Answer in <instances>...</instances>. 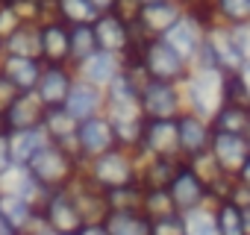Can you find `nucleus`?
<instances>
[{
    "label": "nucleus",
    "instance_id": "bb28decb",
    "mask_svg": "<svg viewBox=\"0 0 250 235\" xmlns=\"http://www.w3.org/2000/svg\"><path fill=\"white\" fill-rule=\"evenodd\" d=\"M139 185L142 188H168L177 165L183 159H159V156H139Z\"/></svg>",
    "mask_w": 250,
    "mask_h": 235
},
{
    "label": "nucleus",
    "instance_id": "8fccbe9b",
    "mask_svg": "<svg viewBox=\"0 0 250 235\" xmlns=\"http://www.w3.org/2000/svg\"><path fill=\"white\" fill-rule=\"evenodd\" d=\"M238 77L244 79V85H247V91H250V59L241 65V71H238Z\"/></svg>",
    "mask_w": 250,
    "mask_h": 235
},
{
    "label": "nucleus",
    "instance_id": "4c0bfd02",
    "mask_svg": "<svg viewBox=\"0 0 250 235\" xmlns=\"http://www.w3.org/2000/svg\"><path fill=\"white\" fill-rule=\"evenodd\" d=\"M224 103H238L250 109V91L244 85V79L238 74H227L224 77Z\"/></svg>",
    "mask_w": 250,
    "mask_h": 235
},
{
    "label": "nucleus",
    "instance_id": "ddd939ff",
    "mask_svg": "<svg viewBox=\"0 0 250 235\" xmlns=\"http://www.w3.org/2000/svg\"><path fill=\"white\" fill-rule=\"evenodd\" d=\"M206 27L209 24H203L200 18H194V15H188V12H183L171 27H168V33L162 36V41L168 44V47H174L188 65L197 59V53H200V47H203V39H206Z\"/></svg>",
    "mask_w": 250,
    "mask_h": 235
},
{
    "label": "nucleus",
    "instance_id": "393cba45",
    "mask_svg": "<svg viewBox=\"0 0 250 235\" xmlns=\"http://www.w3.org/2000/svg\"><path fill=\"white\" fill-rule=\"evenodd\" d=\"M47 144V136L42 127L36 130H21V133H9V150H12V165L15 168H27L39 150Z\"/></svg>",
    "mask_w": 250,
    "mask_h": 235
},
{
    "label": "nucleus",
    "instance_id": "b1692460",
    "mask_svg": "<svg viewBox=\"0 0 250 235\" xmlns=\"http://www.w3.org/2000/svg\"><path fill=\"white\" fill-rule=\"evenodd\" d=\"M103 223L109 235H150V217L142 209H112Z\"/></svg>",
    "mask_w": 250,
    "mask_h": 235
},
{
    "label": "nucleus",
    "instance_id": "09e8293b",
    "mask_svg": "<svg viewBox=\"0 0 250 235\" xmlns=\"http://www.w3.org/2000/svg\"><path fill=\"white\" fill-rule=\"evenodd\" d=\"M27 235H56V232H53V229H47V226H44V223L39 220V223H36V226H33L30 232H27Z\"/></svg>",
    "mask_w": 250,
    "mask_h": 235
},
{
    "label": "nucleus",
    "instance_id": "e433bc0d",
    "mask_svg": "<svg viewBox=\"0 0 250 235\" xmlns=\"http://www.w3.org/2000/svg\"><path fill=\"white\" fill-rule=\"evenodd\" d=\"M183 220H186V235H218L215 220H212V209H209V206L183 215Z\"/></svg>",
    "mask_w": 250,
    "mask_h": 235
},
{
    "label": "nucleus",
    "instance_id": "58836bf2",
    "mask_svg": "<svg viewBox=\"0 0 250 235\" xmlns=\"http://www.w3.org/2000/svg\"><path fill=\"white\" fill-rule=\"evenodd\" d=\"M150 235H186V220L180 212H168L150 220Z\"/></svg>",
    "mask_w": 250,
    "mask_h": 235
},
{
    "label": "nucleus",
    "instance_id": "dca6fc26",
    "mask_svg": "<svg viewBox=\"0 0 250 235\" xmlns=\"http://www.w3.org/2000/svg\"><path fill=\"white\" fill-rule=\"evenodd\" d=\"M209 156L215 159V165H218L224 174L235 176V174L241 171V165L247 162V156H250V144H247V138L238 136V133H215V130H212Z\"/></svg>",
    "mask_w": 250,
    "mask_h": 235
},
{
    "label": "nucleus",
    "instance_id": "ea45409f",
    "mask_svg": "<svg viewBox=\"0 0 250 235\" xmlns=\"http://www.w3.org/2000/svg\"><path fill=\"white\" fill-rule=\"evenodd\" d=\"M18 24H24V18L18 15L15 3H12V0H0V39L9 36Z\"/></svg>",
    "mask_w": 250,
    "mask_h": 235
},
{
    "label": "nucleus",
    "instance_id": "72a5a7b5",
    "mask_svg": "<svg viewBox=\"0 0 250 235\" xmlns=\"http://www.w3.org/2000/svg\"><path fill=\"white\" fill-rule=\"evenodd\" d=\"M94 50H97V39H94L91 24L71 27V68H77L83 59H88Z\"/></svg>",
    "mask_w": 250,
    "mask_h": 235
},
{
    "label": "nucleus",
    "instance_id": "864d4df0",
    "mask_svg": "<svg viewBox=\"0 0 250 235\" xmlns=\"http://www.w3.org/2000/svg\"><path fill=\"white\" fill-rule=\"evenodd\" d=\"M0 133H6V127H3V112H0Z\"/></svg>",
    "mask_w": 250,
    "mask_h": 235
},
{
    "label": "nucleus",
    "instance_id": "5701e85b",
    "mask_svg": "<svg viewBox=\"0 0 250 235\" xmlns=\"http://www.w3.org/2000/svg\"><path fill=\"white\" fill-rule=\"evenodd\" d=\"M68 191H71V197H74V203H77V209H80L83 220H103V217L109 215L106 191L94 188L88 179H83V174L68 185Z\"/></svg>",
    "mask_w": 250,
    "mask_h": 235
},
{
    "label": "nucleus",
    "instance_id": "f03ea898",
    "mask_svg": "<svg viewBox=\"0 0 250 235\" xmlns=\"http://www.w3.org/2000/svg\"><path fill=\"white\" fill-rule=\"evenodd\" d=\"M130 53H136V59H139L142 71L147 74V79L183 85V79H186L188 71H191V65H188L174 47H168L162 39H145V36H139V44H136Z\"/></svg>",
    "mask_w": 250,
    "mask_h": 235
},
{
    "label": "nucleus",
    "instance_id": "6e6552de",
    "mask_svg": "<svg viewBox=\"0 0 250 235\" xmlns=\"http://www.w3.org/2000/svg\"><path fill=\"white\" fill-rule=\"evenodd\" d=\"M168 194H171V203L180 215H188L194 209H203L209 206V185L203 182V176L188 165V162H180L171 182H168Z\"/></svg>",
    "mask_w": 250,
    "mask_h": 235
},
{
    "label": "nucleus",
    "instance_id": "39448f33",
    "mask_svg": "<svg viewBox=\"0 0 250 235\" xmlns=\"http://www.w3.org/2000/svg\"><path fill=\"white\" fill-rule=\"evenodd\" d=\"M191 65H200V68H215L221 74H238L241 65H244V56L238 53L235 41H232V33L229 27H221V24H209L206 27V39H203V47L197 53V59Z\"/></svg>",
    "mask_w": 250,
    "mask_h": 235
},
{
    "label": "nucleus",
    "instance_id": "7c9ffc66",
    "mask_svg": "<svg viewBox=\"0 0 250 235\" xmlns=\"http://www.w3.org/2000/svg\"><path fill=\"white\" fill-rule=\"evenodd\" d=\"M209 209H212L218 235H244L241 232V206L235 200H215V203H209Z\"/></svg>",
    "mask_w": 250,
    "mask_h": 235
},
{
    "label": "nucleus",
    "instance_id": "c756f323",
    "mask_svg": "<svg viewBox=\"0 0 250 235\" xmlns=\"http://www.w3.org/2000/svg\"><path fill=\"white\" fill-rule=\"evenodd\" d=\"M212 130L215 133H238L244 136L247 124H250V109L238 106V103H221V109L212 115Z\"/></svg>",
    "mask_w": 250,
    "mask_h": 235
},
{
    "label": "nucleus",
    "instance_id": "f8f14e48",
    "mask_svg": "<svg viewBox=\"0 0 250 235\" xmlns=\"http://www.w3.org/2000/svg\"><path fill=\"white\" fill-rule=\"evenodd\" d=\"M39 56L44 65H71V27L44 15L39 21Z\"/></svg>",
    "mask_w": 250,
    "mask_h": 235
},
{
    "label": "nucleus",
    "instance_id": "f3484780",
    "mask_svg": "<svg viewBox=\"0 0 250 235\" xmlns=\"http://www.w3.org/2000/svg\"><path fill=\"white\" fill-rule=\"evenodd\" d=\"M183 15V6L177 0H162V3H147V6H139L136 18H133V27L139 36L145 39H162L168 33V27Z\"/></svg>",
    "mask_w": 250,
    "mask_h": 235
},
{
    "label": "nucleus",
    "instance_id": "473e14b6",
    "mask_svg": "<svg viewBox=\"0 0 250 235\" xmlns=\"http://www.w3.org/2000/svg\"><path fill=\"white\" fill-rule=\"evenodd\" d=\"M212 18L221 27L250 24V0H212Z\"/></svg>",
    "mask_w": 250,
    "mask_h": 235
},
{
    "label": "nucleus",
    "instance_id": "4468645a",
    "mask_svg": "<svg viewBox=\"0 0 250 235\" xmlns=\"http://www.w3.org/2000/svg\"><path fill=\"white\" fill-rule=\"evenodd\" d=\"M74 79H77V74H74L71 65H44L33 94L39 97V103L44 109H62Z\"/></svg>",
    "mask_w": 250,
    "mask_h": 235
},
{
    "label": "nucleus",
    "instance_id": "5fc2aeb1",
    "mask_svg": "<svg viewBox=\"0 0 250 235\" xmlns=\"http://www.w3.org/2000/svg\"><path fill=\"white\" fill-rule=\"evenodd\" d=\"M244 138H247V144H250V124H247V130H244Z\"/></svg>",
    "mask_w": 250,
    "mask_h": 235
},
{
    "label": "nucleus",
    "instance_id": "de8ad7c7",
    "mask_svg": "<svg viewBox=\"0 0 250 235\" xmlns=\"http://www.w3.org/2000/svg\"><path fill=\"white\" fill-rule=\"evenodd\" d=\"M241 232H244V235H250V203H244V206H241Z\"/></svg>",
    "mask_w": 250,
    "mask_h": 235
},
{
    "label": "nucleus",
    "instance_id": "c9c22d12",
    "mask_svg": "<svg viewBox=\"0 0 250 235\" xmlns=\"http://www.w3.org/2000/svg\"><path fill=\"white\" fill-rule=\"evenodd\" d=\"M142 194H145V188H142L139 182H136V185L115 188V191H106L109 212H112V209H142Z\"/></svg>",
    "mask_w": 250,
    "mask_h": 235
},
{
    "label": "nucleus",
    "instance_id": "a211bd4d",
    "mask_svg": "<svg viewBox=\"0 0 250 235\" xmlns=\"http://www.w3.org/2000/svg\"><path fill=\"white\" fill-rule=\"evenodd\" d=\"M44 112H47V109L39 103V97H36L33 91L18 94V97L3 109V127H6V133L36 130V127H42V121H44Z\"/></svg>",
    "mask_w": 250,
    "mask_h": 235
},
{
    "label": "nucleus",
    "instance_id": "37998d69",
    "mask_svg": "<svg viewBox=\"0 0 250 235\" xmlns=\"http://www.w3.org/2000/svg\"><path fill=\"white\" fill-rule=\"evenodd\" d=\"M77 235H109V229H106L103 220H85V223L77 229Z\"/></svg>",
    "mask_w": 250,
    "mask_h": 235
},
{
    "label": "nucleus",
    "instance_id": "2f4dec72",
    "mask_svg": "<svg viewBox=\"0 0 250 235\" xmlns=\"http://www.w3.org/2000/svg\"><path fill=\"white\" fill-rule=\"evenodd\" d=\"M50 15L59 18L65 27H83V24H91L97 18V12L91 9L88 0H56Z\"/></svg>",
    "mask_w": 250,
    "mask_h": 235
},
{
    "label": "nucleus",
    "instance_id": "412c9836",
    "mask_svg": "<svg viewBox=\"0 0 250 235\" xmlns=\"http://www.w3.org/2000/svg\"><path fill=\"white\" fill-rule=\"evenodd\" d=\"M44 62L42 59H30V56H9V53H0V77H6L18 94L36 91V82L42 77Z\"/></svg>",
    "mask_w": 250,
    "mask_h": 235
},
{
    "label": "nucleus",
    "instance_id": "1a4fd4ad",
    "mask_svg": "<svg viewBox=\"0 0 250 235\" xmlns=\"http://www.w3.org/2000/svg\"><path fill=\"white\" fill-rule=\"evenodd\" d=\"M112 147H118V141H115V133H112V124H109L106 115H94V118H85V121L77 124L74 156L80 162H88L94 156H103Z\"/></svg>",
    "mask_w": 250,
    "mask_h": 235
},
{
    "label": "nucleus",
    "instance_id": "603ef678",
    "mask_svg": "<svg viewBox=\"0 0 250 235\" xmlns=\"http://www.w3.org/2000/svg\"><path fill=\"white\" fill-rule=\"evenodd\" d=\"M139 6H147V3H162V0H136Z\"/></svg>",
    "mask_w": 250,
    "mask_h": 235
},
{
    "label": "nucleus",
    "instance_id": "0eeeda50",
    "mask_svg": "<svg viewBox=\"0 0 250 235\" xmlns=\"http://www.w3.org/2000/svg\"><path fill=\"white\" fill-rule=\"evenodd\" d=\"M94 39H97V50L115 53V56H127L136 44H139V33L133 27V21H127L118 12H103L91 21Z\"/></svg>",
    "mask_w": 250,
    "mask_h": 235
},
{
    "label": "nucleus",
    "instance_id": "423d86ee",
    "mask_svg": "<svg viewBox=\"0 0 250 235\" xmlns=\"http://www.w3.org/2000/svg\"><path fill=\"white\" fill-rule=\"evenodd\" d=\"M139 106L145 121H168L177 118L186 103H183V88L177 82H159V79H147L139 88Z\"/></svg>",
    "mask_w": 250,
    "mask_h": 235
},
{
    "label": "nucleus",
    "instance_id": "7ed1b4c3",
    "mask_svg": "<svg viewBox=\"0 0 250 235\" xmlns=\"http://www.w3.org/2000/svg\"><path fill=\"white\" fill-rule=\"evenodd\" d=\"M27 171L36 176V182L44 188V191H59V188H68L80 171H83V162L68 150V147H59V144H44L39 150V156L27 165Z\"/></svg>",
    "mask_w": 250,
    "mask_h": 235
},
{
    "label": "nucleus",
    "instance_id": "f257e3e1",
    "mask_svg": "<svg viewBox=\"0 0 250 235\" xmlns=\"http://www.w3.org/2000/svg\"><path fill=\"white\" fill-rule=\"evenodd\" d=\"M139 153L136 150H124V147H112L103 156H94L88 162H83V179H88L94 188L100 191H115L124 185H136L139 182Z\"/></svg>",
    "mask_w": 250,
    "mask_h": 235
},
{
    "label": "nucleus",
    "instance_id": "6ab92c4d",
    "mask_svg": "<svg viewBox=\"0 0 250 235\" xmlns=\"http://www.w3.org/2000/svg\"><path fill=\"white\" fill-rule=\"evenodd\" d=\"M74 121H85V118H94V115H103V88L100 85H91L85 79H74L71 91H68V100L62 106Z\"/></svg>",
    "mask_w": 250,
    "mask_h": 235
},
{
    "label": "nucleus",
    "instance_id": "6e6d98bb",
    "mask_svg": "<svg viewBox=\"0 0 250 235\" xmlns=\"http://www.w3.org/2000/svg\"><path fill=\"white\" fill-rule=\"evenodd\" d=\"M59 235H77V232H59Z\"/></svg>",
    "mask_w": 250,
    "mask_h": 235
},
{
    "label": "nucleus",
    "instance_id": "c85d7f7f",
    "mask_svg": "<svg viewBox=\"0 0 250 235\" xmlns=\"http://www.w3.org/2000/svg\"><path fill=\"white\" fill-rule=\"evenodd\" d=\"M3 53L42 59V56H39V21H24V24H18L9 36H3Z\"/></svg>",
    "mask_w": 250,
    "mask_h": 235
},
{
    "label": "nucleus",
    "instance_id": "79ce46f5",
    "mask_svg": "<svg viewBox=\"0 0 250 235\" xmlns=\"http://www.w3.org/2000/svg\"><path fill=\"white\" fill-rule=\"evenodd\" d=\"M18 97V91H15V85L6 79V77H0V112H3L12 100Z\"/></svg>",
    "mask_w": 250,
    "mask_h": 235
},
{
    "label": "nucleus",
    "instance_id": "aec40b11",
    "mask_svg": "<svg viewBox=\"0 0 250 235\" xmlns=\"http://www.w3.org/2000/svg\"><path fill=\"white\" fill-rule=\"evenodd\" d=\"M0 220H3L15 235H27L42 217H39V206L18 197V194H9V191H0Z\"/></svg>",
    "mask_w": 250,
    "mask_h": 235
},
{
    "label": "nucleus",
    "instance_id": "a18cd8bd",
    "mask_svg": "<svg viewBox=\"0 0 250 235\" xmlns=\"http://www.w3.org/2000/svg\"><path fill=\"white\" fill-rule=\"evenodd\" d=\"M235 182H238V185H241V188L250 194V156H247V162L241 165V171L235 174Z\"/></svg>",
    "mask_w": 250,
    "mask_h": 235
},
{
    "label": "nucleus",
    "instance_id": "cd10ccee",
    "mask_svg": "<svg viewBox=\"0 0 250 235\" xmlns=\"http://www.w3.org/2000/svg\"><path fill=\"white\" fill-rule=\"evenodd\" d=\"M0 191H9V194H18V197H24V200H30V203H42L44 200V188L36 182V176L27 171V168H9L3 176H0Z\"/></svg>",
    "mask_w": 250,
    "mask_h": 235
},
{
    "label": "nucleus",
    "instance_id": "c03bdc74",
    "mask_svg": "<svg viewBox=\"0 0 250 235\" xmlns=\"http://www.w3.org/2000/svg\"><path fill=\"white\" fill-rule=\"evenodd\" d=\"M88 3H91V9H94L97 15H103V12H115L121 0H88Z\"/></svg>",
    "mask_w": 250,
    "mask_h": 235
},
{
    "label": "nucleus",
    "instance_id": "a19ab883",
    "mask_svg": "<svg viewBox=\"0 0 250 235\" xmlns=\"http://www.w3.org/2000/svg\"><path fill=\"white\" fill-rule=\"evenodd\" d=\"M12 168V150H9V133H0V176Z\"/></svg>",
    "mask_w": 250,
    "mask_h": 235
},
{
    "label": "nucleus",
    "instance_id": "2eb2a0df",
    "mask_svg": "<svg viewBox=\"0 0 250 235\" xmlns=\"http://www.w3.org/2000/svg\"><path fill=\"white\" fill-rule=\"evenodd\" d=\"M136 153L139 156H159V159H180L177 118H168V121H145V133H142Z\"/></svg>",
    "mask_w": 250,
    "mask_h": 235
},
{
    "label": "nucleus",
    "instance_id": "9b49d317",
    "mask_svg": "<svg viewBox=\"0 0 250 235\" xmlns=\"http://www.w3.org/2000/svg\"><path fill=\"white\" fill-rule=\"evenodd\" d=\"M209 141H212V124L206 118L183 109L177 115V144H180V159L191 162L203 153H209Z\"/></svg>",
    "mask_w": 250,
    "mask_h": 235
},
{
    "label": "nucleus",
    "instance_id": "4be33fe9",
    "mask_svg": "<svg viewBox=\"0 0 250 235\" xmlns=\"http://www.w3.org/2000/svg\"><path fill=\"white\" fill-rule=\"evenodd\" d=\"M121 68H124V59H121V56L106 53V50H94L88 59H83V62L74 68V74H77L80 79L91 82V85L106 88V85L121 74Z\"/></svg>",
    "mask_w": 250,
    "mask_h": 235
},
{
    "label": "nucleus",
    "instance_id": "49530a36",
    "mask_svg": "<svg viewBox=\"0 0 250 235\" xmlns=\"http://www.w3.org/2000/svg\"><path fill=\"white\" fill-rule=\"evenodd\" d=\"M30 3L42 12V15H50L53 12V3H56V0H30Z\"/></svg>",
    "mask_w": 250,
    "mask_h": 235
},
{
    "label": "nucleus",
    "instance_id": "f704fd0d",
    "mask_svg": "<svg viewBox=\"0 0 250 235\" xmlns=\"http://www.w3.org/2000/svg\"><path fill=\"white\" fill-rule=\"evenodd\" d=\"M142 212L153 220V217H162V215L177 212V209L171 203L168 188H145V194H142Z\"/></svg>",
    "mask_w": 250,
    "mask_h": 235
},
{
    "label": "nucleus",
    "instance_id": "3c124183",
    "mask_svg": "<svg viewBox=\"0 0 250 235\" xmlns=\"http://www.w3.org/2000/svg\"><path fill=\"white\" fill-rule=\"evenodd\" d=\"M0 235H15V232H12V229H9V226L3 223V220H0Z\"/></svg>",
    "mask_w": 250,
    "mask_h": 235
},
{
    "label": "nucleus",
    "instance_id": "20e7f679",
    "mask_svg": "<svg viewBox=\"0 0 250 235\" xmlns=\"http://www.w3.org/2000/svg\"><path fill=\"white\" fill-rule=\"evenodd\" d=\"M224 77L221 71L215 68H200V65H191L188 77L183 79V103L188 112L206 118V121H212V115L221 109L224 103Z\"/></svg>",
    "mask_w": 250,
    "mask_h": 235
},
{
    "label": "nucleus",
    "instance_id": "4d7b16f0",
    "mask_svg": "<svg viewBox=\"0 0 250 235\" xmlns=\"http://www.w3.org/2000/svg\"><path fill=\"white\" fill-rule=\"evenodd\" d=\"M0 53H3V39H0Z\"/></svg>",
    "mask_w": 250,
    "mask_h": 235
},
{
    "label": "nucleus",
    "instance_id": "9d476101",
    "mask_svg": "<svg viewBox=\"0 0 250 235\" xmlns=\"http://www.w3.org/2000/svg\"><path fill=\"white\" fill-rule=\"evenodd\" d=\"M39 217L47 229H53L56 235L59 232H77L85 220L71 197L68 188H59V191H47L44 200L39 203Z\"/></svg>",
    "mask_w": 250,
    "mask_h": 235
},
{
    "label": "nucleus",
    "instance_id": "a878e982",
    "mask_svg": "<svg viewBox=\"0 0 250 235\" xmlns=\"http://www.w3.org/2000/svg\"><path fill=\"white\" fill-rule=\"evenodd\" d=\"M42 130L47 136L50 144H59V147H68L74 153V136H77V121L65 112V109H47L44 112V121H42Z\"/></svg>",
    "mask_w": 250,
    "mask_h": 235
}]
</instances>
